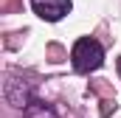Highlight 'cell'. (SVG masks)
<instances>
[{"label":"cell","mask_w":121,"mask_h":118,"mask_svg":"<svg viewBox=\"0 0 121 118\" xmlns=\"http://www.w3.org/2000/svg\"><path fill=\"white\" fill-rule=\"evenodd\" d=\"M3 96H6V101H9L11 107L23 110L31 98H34V87H31V82H26V79L9 76V82H6V87H3Z\"/></svg>","instance_id":"3957f363"},{"label":"cell","mask_w":121,"mask_h":118,"mask_svg":"<svg viewBox=\"0 0 121 118\" xmlns=\"http://www.w3.org/2000/svg\"><path fill=\"white\" fill-rule=\"evenodd\" d=\"M116 67H118V76H121V56H118V62H116Z\"/></svg>","instance_id":"5b68a950"},{"label":"cell","mask_w":121,"mask_h":118,"mask_svg":"<svg viewBox=\"0 0 121 118\" xmlns=\"http://www.w3.org/2000/svg\"><path fill=\"white\" fill-rule=\"evenodd\" d=\"M70 65L76 73H93L104 65V48L99 39L93 37H82L73 42V51H70Z\"/></svg>","instance_id":"6da1fadb"},{"label":"cell","mask_w":121,"mask_h":118,"mask_svg":"<svg viewBox=\"0 0 121 118\" xmlns=\"http://www.w3.org/2000/svg\"><path fill=\"white\" fill-rule=\"evenodd\" d=\"M70 0H31V11L45 23H59L65 14H70Z\"/></svg>","instance_id":"7a4b0ae2"},{"label":"cell","mask_w":121,"mask_h":118,"mask_svg":"<svg viewBox=\"0 0 121 118\" xmlns=\"http://www.w3.org/2000/svg\"><path fill=\"white\" fill-rule=\"evenodd\" d=\"M23 118H59V113L54 110V104H48L42 98H31L23 107Z\"/></svg>","instance_id":"277c9868"}]
</instances>
